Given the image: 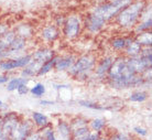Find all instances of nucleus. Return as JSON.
Here are the masks:
<instances>
[{"mask_svg":"<svg viewBox=\"0 0 152 140\" xmlns=\"http://www.w3.org/2000/svg\"><path fill=\"white\" fill-rule=\"evenodd\" d=\"M97 61H98V57L95 53L93 52L84 53L76 57L74 64L69 67L67 73L74 80L85 82L91 77Z\"/></svg>","mask_w":152,"mask_h":140,"instance_id":"nucleus-1","label":"nucleus"},{"mask_svg":"<svg viewBox=\"0 0 152 140\" xmlns=\"http://www.w3.org/2000/svg\"><path fill=\"white\" fill-rule=\"evenodd\" d=\"M145 4H147V1L136 0L124 8L115 18L117 26H119L124 30H133L136 24L139 22L140 15L142 10L145 9Z\"/></svg>","mask_w":152,"mask_h":140,"instance_id":"nucleus-2","label":"nucleus"},{"mask_svg":"<svg viewBox=\"0 0 152 140\" xmlns=\"http://www.w3.org/2000/svg\"><path fill=\"white\" fill-rule=\"evenodd\" d=\"M132 1L133 0H113L108 2H103L93 8L91 13L107 23L111 19L116 18V15Z\"/></svg>","mask_w":152,"mask_h":140,"instance_id":"nucleus-3","label":"nucleus"},{"mask_svg":"<svg viewBox=\"0 0 152 140\" xmlns=\"http://www.w3.org/2000/svg\"><path fill=\"white\" fill-rule=\"evenodd\" d=\"M83 30V17L78 13H72L65 18L62 27V34L67 41H74L80 38Z\"/></svg>","mask_w":152,"mask_h":140,"instance_id":"nucleus-4","label":"nucleus"},{"mask_svg":"<svg viewBox=\"0 0 152 140\" xmlns=\"http://www.w3.org/2000/svg\"><path fill=\"white\" fill-rule=\"evenodd\" d=\"M32 57L31 53H27L19 57H13V59H6V60L0 61V72L2 73H9L11 71L18 70V68L26 67L29 63L31 62Z\"/></svg>","mask_w":152,"mask_h":140,"instance_id":"nucleus-5","label":"nucleus"},{"mask_svg":"<svg viewBox=\"0 0 152 140\" xmlns=\"http://www.w3.org/2000/svg\"><path fill=\"white\" fill-rule=\"evenodd\" d=\"M151 65L152 59L142 57L140 55L136 57H127V67L138 75H141L148 68H151Z\"/></svg>","mask_w":152,"mask_h":140,"instance_id":"nucleus-6","label":"nucleus"},{"mask_svg":"<svg viewBox=\"0 0 152 140\" xmlns=\"http://www.w3.org/2000/svg\"><path fill=\"white\" fill-rule=\"evenodd\" d=\"M114 60L115 55H113V54H107V55H104L103 57L98 59V61H97V63L95 65V68H94L93 75L97 77L98 80L106 78L108 71H109V68H110Z\"/></svg>","mask_w":152,"mask_h":140,"instance_id":"nucleus-7","label":"nucleus"},{"mask_svg":"<svg viewBox=\"0 0 152 140\" xmlns=\"http://www.w3.org/2000/svg\"><path fill=\"white\" fill-rule=\"evenodd\" d=\"M34 129H37L33 125L31 119H21L19 125L15 127V129L10 133V138L12 140H26Z\"/></svg>","mask_w":152,"mask_h":140,"instance_id":"nucleus-8","label":"nucleus"},{"mask_svg":"<svg viewBox=\"0 0 152 140\" xmlns=\"http://www.w3.org/2000/svg\"><path fill=\"white\" fill-rule=\"evenodd\" d=\"M106 26V22L102 19L97 18L93 13H88L85 18H83V28L87 31L89 34H97L103 30Z\"/></svg>","mask_w":152,"mask_h":140,"instance_id":"nucleus-9","label":"nucleus"},{"mask_svg":"<svg viewBox=\"0 0 152 140\" xmlns=\"http://www.w3.org/2000/svg\"><path fill=\"white\" fill-rule=\"evenodd\" d=\"M126 65H127V57L124 54L115 56L114 62H113V64L108 71V74H107V81L115 80L119 76H121L125 72Z\"/></svg>","mask_w":152,"mask_h":140,"instance_id":"nucleus-10","label":"nucleus"},{"mask_svg":"<svg viewBox=\"0 0 152 140\" xmlns=\"http://www.w3.org/2000/svg\"><path fill=\"white\" fill-rule=\"evenodd\" d=\"M22 118L20 117L17 113H7L2 114V128L1 133H4L6 136H10V133L15 129V127L19 125Z\"/></svg>","mask_w":152,"mask_h":140,"instance_id":"nucleus-11","label":"nucleus"},{"mask_svg":"<svg viewBox=\"0 0 152 140\" xmlns=\"http://www.w3.org/2000/svg\"><path fill=\"white\" fill-rule=\"evenodd\" d=\"M28 46V41L22 38L15 37V40L12 41L10 46L7 50V59H13V57H19L24 55V51Z\"/></svg>","mask_w":152,"mask_h":140,"instance_id":"nucleus-12","label":"nucleus"},{"mask_svg":"<svg viewBox=\"0 0 152 140\" xmlns=\"http://www.w3.org/2000/svg\"><path fill=\"white\" fill-rule=\"evenodd\" d=\"M60 35H61V31L54 23L53 24L50 23V24L44 26L41 29L40 33H39L40 39H41L42 41L46 42V43H53V42H55L57 39L60 38Z\"/></svg>","mask_w":152,"mask_h":140,"instance_id":"nucleus-13","label":"nucleus"},{"mask_svg":"<svg viewBox=\"0 0 152 140\" xmlns=\"http://www.w3.org/2000/svg\"><path fill=\"white\" fill-rule=\"evenodd\" d=\"M56 55L55 51L53 49H51L49 46H42V48H39V49L34 50L32 53H31V57H32V61H34L39 64H43L48 61H50L51 59H53L54 56Z\"/></svg>","mask_w":152,"mask_h":140,"instance_id":"nucleus-14","label":"nucleus"},{"mask_svg":"<svg viewBox=\"0 0 152 140\" xmlns=\"http://www.w3.org/2000/svg\"><path fill=\"white\" fill-rule=\"evenodd\" d=\"M54 131H55V139L56 140H71L72 130H71L69 121L60 119L57 121L56 126L54 127Z\"/></svg>","mask_w":152,"mask_h":140,"instance_id":"nucleus-15","label":"nucleus"},{"mask_svg":"<svg viewBox=\"0 0 152 140\" xmlns=\"http://www.w3.org/2000/svg\"><path fill=\"white\" fill-rule=\"evenodd\" d=\"M75 54H66V55H58L56 60V63L54 65V70L57 72H64L69 71V67L74 64L76 60Z\"/></svg>","mask_w":152,"mask_h":140,"instance_id":"nucleus-16","label":"nucleus"},{"mask_svg":"<svg viewBox=\"0 0 152 140\" xmlns=\"http://www.w3.org/2000/svg\"><path fill=\"white\" fill-rule=\"evenodd\" d=\"M141 49L142 46L138 43V42L134 41L133 39V35H129L127 37V46H126L125 51H124V55L126 57H136L140 55Z\"/></svg>","mask_w":152,"mask_h":140,"instance_id":"nucleus-17","label":"nucleus"},{"mask_svg":"<svg viewBox=\"0 0 152 140\" xmlns=\"http://www.w3.org/2000/svg\"><path fill=\"white\" fill-rule=\"evenodd\" d=\"M13 31L15 33V37L22 38L27 41L30 40L31 38H33V35H34V29L30 23H20L13 29Z\"/></svg>","mask_w":152,"mask_h":140,"instance_id":"nucleus-18","label":"nucleus"},{"mask_svg":"<svg viewBox=\"0 0 152 140\" xmlns=\"http://www.w3.org/2000/svg\"><path fill=\"white\" fill-rule=\"evenodd\" d=\"M31 120L33 122V125L37 129H42L46 127V126L51 125L49 117L45 114L41 113V111H33L31 115Z\"/></svg>","mask_w":152,"mask_h":140,"instance_id":"nucleus-19","label":"nucleus"},{"mask_svg":"<svg viewBox=\"0 0 152 140\" xmlns=\"http://www.w3.org/2000/svg\"><path fill=\"white\" fill-rule=\"evenodd\" d=\"M40 67H41V64H39V63H37V62L31 60L30 63H29L26 67H23L22 70H21L20 76L23 77V78L30 80L31 77L37 76V73H38V71L40 70Z\"/></svg>","mask_w":152,"mask_h":140,"instance_id":"nucleus-20","label":"nucleus"},{"mask_svg":"<svg viewBox=\"0 0 152 140\" xmlns=\"http://www.w3.org/2000/svg\"><path fill=\"white\" fill-rule=\"evenodd\" d=\"M134 41L138 42L142 48H148L152 45V33L151 30L145 31V32H140L133 35Z\"/></svg>","mask_w":152,"mask_h":140,"instance_id":"nucleus-21","label":"nucleus"},{"mask_svg":"<svg viewBox=\"0 0 152 140\" xmlns=\"http://www.w3.org/2000/svg\"><path fill=\"white\" fill-rule=\"evenodd\" d=\"M113 51L116 52H124L127 46V37H116V38L111 39L109 42Z\"/></svg>","mask_w":152,"mask_h":140,"instance_id":"nucleus-22","label":"nucleus"},{"mask_svg":"<svg viewBox=\"0 0 152 140\" xmlns=\"http://www.w3.org/2000/svg\"><path fill=\"white\" fill-rule=\"evenodd\" d=\"M30 82V80L28 78H23L21 76H15V77H12V78H9V81L7 82V86H6V89L8 92H15L17 91V88L22 85V84H28Z\"/></svg>","mask_w":152,"mask_h":140,"instance_id":"nucleus-23","label":"nucleus"},{"mask_svg":"<svg viewBox=\"0 0 152 140\" xmlns=\"http://www.w3.org/2000/svg\"><path fill=\"white\" fill-rule=\"evenodd\" d=\"M88 128L91 131L104 133V129L106 128V120L104 118H94L88 121Z\"/></svg>","mask_w":152,"mask_h":140,"instance_id":"nucleus-24","label":"nucleus"},{"mask_svg":"<svg viewBox=\"0 0 152 140\" xmlns=\"http://www.w3.org/2000/svg\"><path fill=\"white\" fill-rule=\"evenodd\" d=\"M57 56H58V55H55L53 59H51L50 61L43 63V64L41 65L40 70L38 71V73H37V76H44V75H46V74H49L52 70H54V65L56 63Z\"/></svg>","mask_w":152,"mask_h":140,"instance_id":"nucleus-25","label":"nucleus"},{"mask_svg":"<svg viewBox=\"0 0 152 140\" xmlns=\"http://www.w3.org/2000/svg\"><path fill=\"white\" fill-rule=\"evenodd\" d=\"M149 98V94L147 91L139 89L134 91L129 95V100L132 103H143Z\"/></svg>","mask_w":152,"mask_h":140,"instance_id":"nucleus-26","label":"nucleus"},{"mask_svg":"<svg viewBox=\"0 0 152 140\" xmlns=\"http://www.w3.org/2000/svg\"><path fill=\"white\" fill-rule=\"evenodd\" d=\"M69 127H71V130L74 131L76 129L83 128V127H87L88 126V120L86 118L82 117V116H77V117H74L73 119L69 121Z\"/></svg>","mask_w":152,"mask_h":140,"instance_id":"nucleus-27","label":"nucleus"},{"mask_svg":"<svg viewBox=\"0 0 152 140\" xmlns=\"http://www.w3.org/2000/svg\"><path fill=\"white\" fill-rule=\"evenodd\" d=\"M29 93L35 98H42L46 93V87L43 83H35L32 87H30Z\"/></svg>","mask_w":152,"mask_h":140,"instance_id":"nucleus-28","label":"nucleus"},{"mask_svg":"<svg viewBox=\"0 0 152 140\" xmlns=\"http://www.w3.org/2000/svg\"><path fill=\"white\" fill-rule=\"evenodd\" d=\"M152 27V19L145 20V21H139L136 24V27L133 28V34L140 33V32H145V31H150Z\"/></svg>","mask_w":152,"mask_h":140,"instance_id":"nucleus-29","label":"nucleus"},{"mask_svg":"<svg viewBox=\"0 0 152 140\" xmlns=\"http://www.w3.org/2000/svg\"><path fill=\"white\" fill-rule=\"evenodd\" d=\"M91 130L87 127H83V128L76 129L74 131H72V137L71 140H85L87 138V136L89 135Z\"/></svg>","mask_w":152,"mask_h":140,"instance_id":"nucleus-30","label":"nucleus"},{"mask_svg":"<svg viewBox=\"0 0 152 140\" xmlns=\"http://www.w3.org/2000/svg\"><path fill=\"white\" fill-rule=\"evenodd\" d=\"M78 105L82 107H85V108H88V109H94V110H106L108 109L107 107L102 106L97 103L91 102V100H78Z\"/></svg>","mask_w":152,"mask_h":140,"instance_id":"nucleus-31","label":"nucleus"},{"mask_svg":"<svg viewBox=\"0 0 152 140\" xmlns=\"http://www.w3.org/2000/svg\"><path fill=\"white\" fill-rule=\"evenodd\" d=\"M108 140H133L132 137L126 133H114L108 136Z\"/></svg>","mask_w":152,"mask_h":140,"instance_id":"nucleus-32","label":"nucleus"},{"mask_svg":"<svg viewBox=\"0 0 152 140\" xmlns=\"http://www.w3.org/2000/svg\"><path fill=\"white\" fill-rule=\"evenodd\" d=\"M132 131L136 135H138L139 137H147L149 135V131L147 130L145 128L143 127H140V126H136V127H133Z\"/></svg>","mask_w":152,"mask_h":140,"instance_id":"nucleus-33","label":"nucleus"},{"mask_svg":"<svg viewBox=\"0 0 152 140\" xmlns=\"http://www.w3.org/2000/svg\"><path fill=\"white\" fill-rule=\"evenodd\" d=\"M30 91V88L28 86V84H22V85H20L18 88H17V93L19 96H24V95H27Z\"/></svg>","mask_w":152,"mask_h":140,"instance_id":"nucleus-34","label":"nucleus"},{"mask_svg":"<svg viewBox=\"0 0 152 140\" xmlns=\"http://www.w3.org/2000/svg\"><path fill=\"white\" fill-rule=\"evenodd\" d=\"M65 18H66V17H64V15H57L56 18H55V23H54V24H55L58 29L62 28L65 22Z\"/></svg>","mask_w":152,"mask_h":140,"instance_id":"nucleus-35","label":"nucleus"},{"mask_svg":"<svg viewBox=\"0 0 152 140\" xmlns=\"http://www.w3.org/2000/svg\"><path fill=\"white\" fill-rule=\"evenodd\" d=\"M8 30H10V28H9V26H8L7 23L0 22V38H1Z\"/></svg>","mask_w":152,"mask_h":140,"instance_id":"nucleus-36","label":"nucleus"},{"mask_svg":"<svg viewBox=\"0 0 152 140\" xmlns=\"http://www.w3.org/2000/svg\"><path fill=\"white\" fill-rule=\"evenodd\" d=\"M9 110V106H8L6 103H4L2 100H0V115L7 113Z\"/></svg>","mask_w":152,"mask_h":140,"instance_id":"nucleus-37","label":"nucleus"},{"mask_svg":"<svg viewBox=\"0 0 152 140\" xmlns=\"http://www.w3.org/2000/svg\"><path fill=\"white\" fill-rule=\"evenodd\" d=\"M69 85L66 84H55L54 85V88L57 89V91H62V89H69Z\"/></svg>","mask_w":152,"mask_h":140,"instance_id":"nucleus-38","label":"nucleus"},{"mask_svg":"<svg viewBox=\"0 0 152 140\" xmlns=\"http://www.w3.org/2000/svg\"><path fill=\"white\" fill-rule=\"evenodd\" d=\"M40 104H41L42 106H50V105H54L55 102H53V100H48V99H41Z\"/></svg>","mask_w":152,"mask_h":140,"instance_id":"nucleus-39","label":"nucleus"},{"mask_svg":"<svg viewBox=\"0 0 152 140\" xmlns=\"http://www.w3.org/2000/svg\"><path fill=\"white\" fill-rule=\"evenodd\" d=\"M9 81V76L7 74H0V85L1 84H6Z\"/></svg>","mask_w":152,"mask_h":140,"instance_id":"nucleus-40","label":"nucleus"},{"mask_svg":"<svg viewBox=\"0 0 152 140\" xmlns=\"http://www.w3.org/2000/svg\"><path fill=\"white\" fill-rule=\"evenodd\" d=\"M46 140H56V139H55V133H54L53 135H51L50 137H48V138H46Z\"/></svg>","mask_w":152,"mask_h":140,"instance_id":"nucleus-41","label":"nucleus"},{"mask_svg":"<svg viewBox=\"0 0 152 140\" xmlns=\"http://www.w3.org/2000/svg\"><path fill=\"white\" fill-rule=\"evenodd\" d=\"M98 140H108V136H105V135H102V137H100V138H99Z\"/></svg>","mask_w":152,"mask_h":140,"instance_id":"nucleus-42","label":"nucleus"},{"mask_svg":"<svg viewBox=\"0 0 152 140\" xmlns=\"http://www.w3.org/2000/svg\"><path fill=\"white\" fill-rule=\"evenodd\" d=\"M1 128H2V115H0V133H1Z\"/></svg>","mask_w":152,"mask_h":140,"instance_id":"nucleus-43","label":"nucleus"},{"mask_svg":"<svg viewBox=\"0 0 152 140\" xmlns=\"http://www.w3.org/2000/svg\"><path fill=\"white\" fill-rule=\"evenodd\" d=\"M38 140H46L45 138H44V137H42V136H40V138H39Z\"/></svg>","mask_w":152,"mask_h":140,"instance_id":"nucleus-44","label":"nucleus"},{"mask_svg":"<svg viewBox=\"0 0 152 140\" xmlns=\"http://www.w3.org/2000/svg\"><path fill=\"white\" fill-rule=\"evenodd\" d=\"M6 140H12V138H10V137H8V138H7Z\"/></svg>","mask_w":152,"mask_h":140,"instance_id":"nucleus-45","label":"nucleus"},{"mask_svg":"<svg viewBox=\"0 0 152 140\" xmlns=\"http://www.w3.org/2000/svg\"><path fill=\"white\" fill-rule=\"evenodd\" d=\"M0 15H1V8H0Z\"/></svg>","mask_w":152,"mask_h":140,"instance_id":"nucleus-46","label":"nucleus"}]
</instances>
